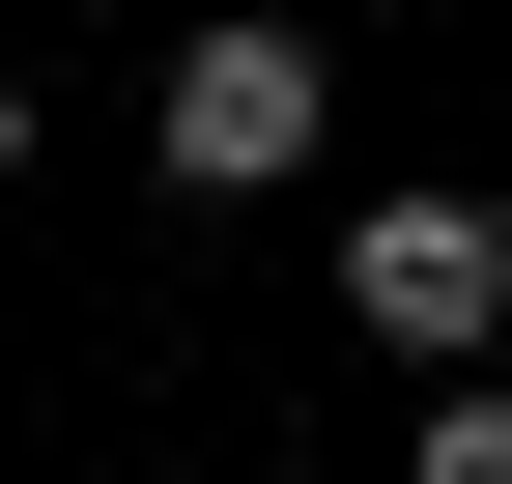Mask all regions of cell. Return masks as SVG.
I'll return each instance as SVG.
<instances>
[{"instance_id":"obj_1","label":"cell","mask_w":512,"mask_h":484,"mask_svg":"<svg viewBox=\"0 0 512 484\" xmlns=\"http://www.w3.org/2000/svg\"><path fill=\"white\" fill-rule=\"evenodd\" d=\"M313 143H342V57H313L285 0H228V29H171V86H143V171H171V200H285Z\"/></svg>"},{"instance_id":"obj_2","label":"cell","mask_w":512,"mask_h":484,"mask_svg":"<svg viewBox=\"0 0 512 484\" xmlns=\"http://www.w3.org/2000/svg\"><path fill=\"white\" fill-rule=\"evenodd\" d=\"M342 314L427 342V371H484V342H512V200H370L342 228Z\"/></svg>"},{"instance_id":"obj_3","label":"cell","mask_w":512,"mask_h":484,"mask_svg":"<svg viewBox=\"0 0 512 484\" xmlns=\"http://www.w3.org/2000/svg\"><path fill=\"white\" fill-rule=\"evenodd\" d=\"M399 484H512V399L456 371V399H427V428H399Z\"/></svg>"},{"instance_id":"obj_4","label":"cell","mask_w":512,"mask_h":484,"mask_svg":"<svg viewBox=\"0 0 512 484\" xmlns=\"http://www.w3.org/2000/svg\"><path fill=\"white\" fill-rule=\"evenodd\" d=\"M0 200H29V86H0Z\"/></svg>"}]
</instances>
